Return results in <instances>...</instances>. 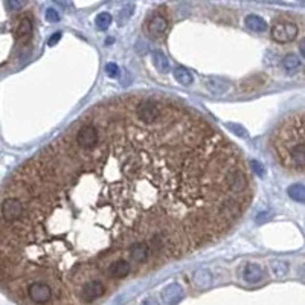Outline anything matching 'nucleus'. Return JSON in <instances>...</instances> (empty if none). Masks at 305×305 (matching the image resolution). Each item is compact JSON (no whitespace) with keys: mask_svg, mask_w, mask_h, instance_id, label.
<instances>
[{"mask_svg":"<svg viewBox=\"0 0 305 305\" xmlns=\"http://www.w3.org/2000/svg\"><path fill=\"white\" fill-rule=\"evenodd\" d=\"M106 72H107L108 76L115 78V76H118V74H121V70H119V67H118L115 63H108V64L106 66Z\"/></svg>","mask_w":305,"mask_h":305,"instance_id":"18","label":"nucleus"},{"mask_svg":"<svg viewBox=\"0 0 305 305\" xmlns=\"http://www.w3.org/2000/svg\"><path fill=\"white\" fill-rule=\"evenodd\" d=\"M299 276L305 281V264H304V266H301V267H299Z\"/></svg>","mask_w":305,"mask_h":305,"instance_id":"26","label":"nucleus"},{"mask_svg":"<svg viewBox=\"0 0 305 305\" xmlns=\"http://www.w3.org/2000/svg\"><path fill=\"white\" fill-rule=\"evenodd\" d=\"M230 128H232L233 131H237V135H238V136H241V137H247V131L244 130L243 127H240V125H230Z\"/></svg>","mask_w":305,"mask_h":305,"instance_id":"21","label":"nucleus"},{"mask_svg":"<svg viewBox=\"0 0 305 305\" xmlns=\"http://www.w3.org/2000/svg\"><path fill=\"white\" fill-rule=\"evenodd\" d=\"M299 28L294 22L290 20H281V22H274L272 29H270V35L276 43H290L294 38L298 37Z\"/></svg>","mask_w":305,"mask_h":305,"instance_id":"3","label":"nucleus"},{"mask_svg":"<svg viewBox=\"0 0 305 305\" xmlns=\"http://www.w3.org/2000/svg\"><path fill=\"white\" fill-rule=\"evenodd\" d=\"M160 296H162V301H164L167 305H177L183 298V289L177 282H172L162 290Z\"/></svg>","mask_w":305,"mask_h":305,"instance_id":"6","label":"nucleus"},{"mask_svg":"<svg viewBox=\"0 0 305 305\" xmlns=\"http://www.w3.org/2000/svg\"><path fill=\"white\" fill-rule=\"evenodd\" d=\"M140 305H159V302L154 299V298H147L140 302Z\"/></svg>","mask_w":305,"mask_h":305,"instance_id":"24","label":"nucleus"},{"mask_svg":"<svg viewBox=\"0 0 305 305\" xmlns=\"http://www.w3.org/2000/svg\"><path fill=\"white\" fill-rule=\"evenodd\" d=\"M133 6H131V5H128V6H125V8H122V11H121V14H119V25L122 26V23H124L125 22V20L131 15V11H133Z\"/></svg>","mask_w":305,"mask_h":305,"instance_id":"17","label":"nucleus"},{"mask_svg":"<svg viewBox=\"0 0 305 305\" xmlns=\"http://www.w3.org/2000/svg\"><path fill=\"white\" fill-rule=\"evenodd\" d=\"M32 20H30L29 17H20L18 22L15 25V38L18 43H28L30 37H32Z\"/></svg>","mask_w":305,"mask_h":305,"instance_id":"5","label":"nucleus"},{"mask_svg":"<svg viewBox=\"0 0 305 305\" xmlns=\"http://www.w3.org/2000/svg\"><path fill=\"white\" fill-rule=\"evenodd\" d=\"M168 29V18L160 14V13H156L152 14L148 22H147V30H148V35L152 37V38H159L162 37Z\"/></svg>","mask_w":305,"mask_h":305,"instance_id":"4","label":"nucleus"},{"mask_svg":"<svg viewBox=\"0 0 305 305\" xmlns=\"http://www.w3.org/2000/svg\"><path fill=\"white\" fill-rule=\"evenodd\" d=\"M244 25H246L250 30H255V32H262V30L267 29L266 20L261 18L257 14H249L246 18H244Z\"/></svg>","mask_w":305,"mask_h":305,"instance_id":"8","label":"nucleus"},{"mask_svg":"<svg viewBox=\"0 0 305 305\" xmlns=\"http://www.w3.org/2000/svg\"><path fill=\"white\" fill-rule=\"evenodd\" d=\"M152 61H154V66L160 74H168L169 72V61L164 54L159 52V50L152 52Z\"/></svg>","mask_w":305,"mask_h":305,"instance_id":"12","label":"nucleus"},{"mask_svg":"<svg viewBox=\"0 0 305 305\" xmlns=\"http://www.w3.org/2000/svg\"><path fill=\"white\" fill-rule=\"evenodd\" d=\"M252 198L240 150L198 110L144 92L104 101L6 180L2 287L79 305L89 282L110 291L221 240Z\"/></svg>","mask_w":305,"mask_h":305,"instance_id":"1","label":"nucleus"},{"mask_svg":"<svg viewBox=\"0 0 305 305\" xmlns=\"http://www.w3.org/2000/svg\"><path fill=\"white\" fill-rule=\"evenodd\" d=\"M287 192H289L290 198H293L294 201L305 203V186L301 185V183H294V185L289 186Z\"/></svg>","mask_w":305,"mask_h":305,"instance_id":"13","label":"nucleus"},{"mask_svg":"<svg viewBox=\"0 0 305 305\" xmlns=\"http://www.w3.org/2000/svg\"><path fill=\"white\" fill-rule=\"evenodd\" d=\"M243 278H244V281H246L247 284H257V282L262 281V278H264V270H262V267L259 266V264L249 262L247 266L244 267Z\"/></svg>","mask_w":305,"mask_h":305,"instance_id":"7","label":"nucleus"},{"mask_svg":"<svg viewBox=\"0 0 305 305\" xmlns=\"http://www.w3.org/2000/svg\"><path fill=\"white\" fill-rule=\"evenodd\" d=\"M174 78L177 79V83L182 86H191L192 84V75L189 74V70L185 67H177L174 69Z\"/></svg>","mask_w":305,"mask_h":305,"instance_id":"14","label":"nucleus"},{"mask_svg":"<svg viewBox=\"0 0 305 305\" xmlns=\"http://www.w3.org/2000/svg\"><path fill=\"white\" fill-rule=\"evenodd\" d=\"M206 87H208V90L212 92V93L223 95L228 90L229 86H228L226 81H223L220 78H209V79H206Z\"/></svg>","mask_w":305,"mask_h":305,"instance_id":"9","label":"nucleus"},{"mask_svg":"<svg viewBox=\"0 0 305 305\" xmlns=\"http://www.w3.org/2000/svg\"><path fill=\"white\" fill-rule=\"evenodd\" d=\"M299 52H301V55L304 57V60H305V38L301 42V45H299Z\"/></svg>","mask_w":305,"mask_h":305,"instance_id":"25","label":"nucleus"},{"mask_svg":"<svg viewBox=\"0 0 305 305\" xmlns=\"http://www.w3.org/2000/svg\"><path fill=\"white\" fill-rule=\"evenodd\" d=\"M282 67L286 69V72L294 74L301 67V60H299V57L294 55V54L286 55V57L282 58Z\"/></svg>","mask_w":305,"mask_h":305,"instance_id":"10","label":"nucleus"},{"mask_svg":"<svg viewBox=\"0 0 305 305\" xmlns=\"http://www.w3.org/2000/svg\"><path fill=\"white\" fill-rule=\"evenodd\" d=\"M194 282H196V286L200 287V289L209 287L211 282H212V274H211V272H208V269H200L194 274Z\"/></svg>","mask_w":305,"mask_h":305,"instance_id":"11","label":"nucleus"},{"mask_svg":"<svg viewBox=\"0 0 305 305\" xmlns=\"http://www.w3.org/2000/svg\"><path fill=\"white\" fill-rule=\"evenodd\" d=\"M8 6L11 8L13 11H17V9H22L23 8V3L22 2H14V0H13V2H8Z\"/></svg>","mask_w":305,"mask_h":305,"instance_id":"23","label":"nucleus"},{"mask_svg":"<svg viewBox=\"0 0 305 305\" xmlns=\"http://www.w3.org/2000/svg\"><path fill=\"white\" fill-rule=\"evenodd\" d=\"M111 20H113V18H111V15L108 13H101V14H98V17L95 20L96 28L99 30H106L111 25Z\"/></svg>","mask_w":305,"mask_h":305,"instance_id":"15","label":"nucleus"},{"mask_svg":"<svg viewBox=\"0 0 305 305\" xmlns=\"http://www.w3.org/2000/svg\"><path fill=\"white\" fill-rule=\"evenodd\" d=\"M46 20H49V22H58L60 20V14L55 11L54 8H49L46 11Z\"/></svg>","mask_w":305,"mask_h":305,"instance_id":"19","label":"nucleus"},{"mask_svg":"<svg viewBox=\"0 0 305 305\" xmlns=\"http://www.w3.org/2000/svg\"><path fill=\"white\" fill-rule=\"evenodd\" d=\"M60 38H61V32H55L52 37H50V38L47 40V45H49V46H54Z\"/></svg>","mask_w":305,"mask_h":305,"instance_id":"22","label":"nucleus"},{"mask_svg":"<svg viewBox=\"0 0 305 305\" xmlns=\"http://www.w3.org/2000/svg\"><path fill=\"white\" fill-rule=\"evenodd\" d=\"M250 165H252L253 171H255L258 176H262V174H264V168H262V165L259 164V162H255V160H253Z\"/></svg>","mask_w":305,"mask_h":305,"instance_id":"20","label":"nucleus"},{"mask_svg":"<svg viewBox=\"0 0 305 305\" xmlns=\"http://www.w3.org/2000/svg\"><path fill=\"white\" fill-rule=\"evenodd\" d=\"M270 267H272L273 274H274V276H278V278L284 276V274L289 272V264L284 262V261H273Z\"/></svg>","mask_w":305,"mask_h":305,"instance_id":"16","label":"nucleus"},{"mask_svg":"<svg viewBox=\"0 0 305 305\" xmlns=\"http://www.w3.org/2000/svg\"><path fill=\"white\" fill-rule=\"evenodd\" d=\"M270 150L284 169L305 174V110L279 122L270 136Z\"/></svg>","mask_w":305,"mask_h":305,"instance_id":"2","label":"nucleus"}]
</instances>
